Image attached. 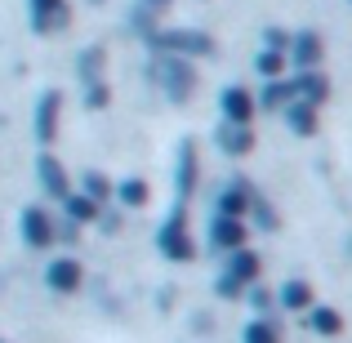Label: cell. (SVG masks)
Segmentation results:
<instances>
[{"mask_svg": "<svg viewBox=\"0 0 352 343\" xmlns=\"http://www.w3.org/2000/svg\"><path fill=\"white\" fill-rule=\"evenodd\" d=\"M147 45L161 54H170V58H206V54H214V36L197 32V27H156L152 36H147Z\"/></svg>", "mask_w": 352, "mask_h": 343, "instance_id": "obj_1", "label": "cell"}, {"mask_svg": "<svg viewBox=\"0 0 352 343\" xmlns=\"http://www.w3.org/2000/svg\"><path fill=\"white\" fill-rule=\"evenodd\" d=\"M156 80H161V89H165L170 103H188L192 89H197V67H192L188 58H170V54H161V58H156Z\"/></svg>", "mask_w": 352, "mask_h": 343, "instance_id": "obj_2", "label": "cell"}, {"mask_svg": "<svg viewBox=\"0 0 352 343\" xmlns=\"http://www.w3.org/2000/svg\"><path fill=\"white\" fill-rule=\"evenodd\" d=\"M161 254L174 258V263H188V258L197 254L192 232H188V210H183V206H174V214L165 219V228H161Z\"/></svg>", "mask_w": 352, "mask_h": 343, "instance_id": "obj_3", "label": "cell"}, {"mask_svg": "<svg viewBox=\"0 0 352 343\" xmlns=\"http://www.w3.org/2000/svg\"><path fill=\"white\" fill-rule=\"evenodd\" d=\"M258 272H263V263H258L254 250H232V263H228L223 281H219V294H223V299H236L245 285L258 281Z\"/></svg>", "mask_w": 352, "mask_h": 343, "instance_id": "obj_4", "label": "cell"}, {"mask_svg": "<svg viewBox=\"0 0 352 343\" xmlns=\"http://www.w3.org/2000/svg\"><path fill=\"white\" fill-rule=\"evenodd\" d=\"M321 58H326V41H321L317 32H299L290 36V49H285V63H290L294 71H317Z\"/></svg>", "mask_w": 352, "mask_h": 343, "instance_id": "obj_5", "label": "cell"}, {"mask_svg": "<svg viewBox=\"0 0 352 343\" xmlns=\"http://www.w3.org/2000/svg\"><path fill=\"white\" fill-rule=\"evenodd\" d=\"M27 9H32L36 36H54V32H63V27L72 23V5L67 0H27Z\"/></svg>", "mask_w": 352, "mask_h": 343, "instance_id": "obj_6", "label": "cell"}, {"mask_svg": "<svg viewBox=\"0 0 352 343\" xmlns=\"http://www.w3.org/2000/svg\"><path fill=\"white\" fill-rule=\"evenodd\" d=\"M18 228H23V241H27L32 250L54 245V219L45 214L41 206H27V210H23V223H18Z\"/></svg>", "mask_w": 352, "mask_h": 343, "instance_id": "obj_7", "label": "cell"}, {"mask_svg": "<svg viewBox=\"0 0 352 343\" xmlns=\"http://www.w3.org/2000/svg\"><path fill=\"white\" fill-rule=\"evenodd\" d=\"M294 85V103H308V107H321L330 98V80H326V71H299V76L290 80Z\"/></svg>", "mask_w": 352, "mask_h": 343, "instance_id": "obj_8", "label": "cell"}, {"mask_svg": "<svg viewBox=\"0 0 352 343\" xmlns=\"http://www.w3.org/2000/svg\"><path fill=\"white\" fill-rule=\"evenodd\" d=\"M219 103H223L228 125H250V120H254V112H258V107H254V94H250L245 85H228Z\"/></svg>", "mask_w": 352, "mask_h": 343, "instance_id": "obj_9", "label": "cell"}, {"mask_svg": "<svg viewBox=\"0 0 352 343\" xmlns=\"http://www.w3.org/2000/svg\"><path fill=\"white\" fill-rule=\"evenodd\" d=\"M58 120H63V94L50 89V94L41 98V107H36V138H41V143H54V138H58Z\"/></svg>", "mask_w": 352, "mask_h": 343, "instance_id": "obj_10", "label": "cell"}, {"mask_svg": "<svg viewBox=\"0 0 352 343\" xmlns=\"http://www.w3.org/2000/svg\"><path fill=\"white\" fill-rule=\"evenodd\" d=\"M36 174H41V183H45V192H50L54 201H63V197H72L67 192V170H63V161L58 156H50L45 152L41 161H36Z\"/></svg>", "mask_w": 352, "mask_h": 343, "instance_id": "obj_11", "label": "cell"}, {"mask_svg": "<svg viewBox=\"0 0 352 343\" xmlns=\"http://www.w3.org/2000/svg\"><path fill=\"white\" fill-rule=\"evenodd\" d=\"M250 206H254L250 188H245V183H232V188H228L223 197H219V219H241V223H245Z\"/></svg>", "mask_w": 352, "mask_h": 343, "instance_id": "obj_12", "label": "cell"}, {"mask_svg": "<svg viewBox=\"0 0 352 343\" xmlns=\"http://www.w3.org/2000/svg\"><path fill=\"white\" fill-rule=\"evenodd\" d=\"M80 263L76 258H54L50 267H45V281H50V290H76L80 285Z\"/></svg>", "mask_w": 352, "mask_h": 343, "instance_id": "obj_13", "label": "cell"}, {"mask_svg": "<svg viewBox=\"0 0 352 343\" xmlns=\"http://www.w3.org/2000/svg\"><path fill=\"white\" fill-rule=\"evenodd\" d=\"M210 241H214V250H245V223L241 219H214Z\"/></svg>", "mask_w": 352, "mask_h": 343, "instance_id": "obj_14", "label": "cell"}, {"mask_svg": "<svg viewBox=\"0 0 352 343\" xmlns=\"http://www.w3.org/2000/svg\"><path fill=\"white\" fill-rule=\"evenodd\" d=\"M219 147L228 156H245V152H254V134H250V125H223L219 129Z\"/></svg>", "mask_w": 352, "mask_h": 343, "instance_id": "obj_15", "label": "cell"}, {"mask_svg": "<svg viewBox=\"0 0 352 343\" xmlns=\"http://www.w3.org/2000/svg\"><path fill=\"white\" fill-rule=\"evenodd\" d=\"M294 103V85H290V80H267V85H263V94H258L254 98V107H267V112H276V107H290Z\"/></svg>", "mask_w": 352, "mask_h": 343, "instance_id": "obj_16", "label": "cell"}, {"mask_svg": "<svg viewBox=\"0 0 352 343\" xmlns=\"http://www.w3.org/2000/svg\"><path fill=\"white\" fill-rule=\"evenodd\" d=\"M285 125H290V134L312 138V134H317V107H308V103H290V107H285Z\"/></svg>", "mask_w": 352, "mask_h": 343, "instance_id": "obj_17", "label": "cell"}, {"mask_svg": "<svg viewBox=\"0 0 352 343\" xmlns=\"http://www.w3.org/2000/svg\"><path fill=\"white\" fill-rule=\"evenodd\" d=\"M192 188H197V147L183 143L179 147V197H192Z\"/></svg>", "mask_w": 352, "mask_h": 343, "instance_id": "obj_18", "label": "cell"}, {"mask_svg": "<svg viewBox=\"0 0 352 343\" xmlns=\"http://www.w3.org/2000/svg\"><path fill=\"white\" fill-rule=\"evenodd\" d=\"M281 308H290V312H308V308H312V285H308V281H285V290H281Z\"/></svg>", "mask_w": 352, "mask_h": 343, "instance_id": "obj_19", "label": "cell"}, {"mask_svg": "<svg viewBox=\"0 0 352 343\" xmlns=\"http://www.w3.org/2000/svg\"><path fill=\"white\" fill-rule=\"evenodd\" d=\"M116 197H120V206H125V210H143L152 192H147V183H143V179H125V183L116 188Z\"/></svg>", "mask_w": 352, "mask_h": 343, "instance_id": "obj_20", "label": "cell"}, {"mask_svg": "<svg viewBox=\"0 0 352 343\" xmlns=\"http://www.w3.org/2000/svg\"><path fill=\"white\" fill-rule=\"evenodd\" d=\"M103 63H107V49H103V45H89V49L80 54V76H85V85H94V80L103 76Z\"/></svg>", "mask_w": 352, "mask_h": 343, "instance_id": "obj_21", "label": "cell"}, {"mask_svg": "<svg viewBox=\"0 0 352 343\" xmlns=\"http://www.w3.org/2000/svg\"><path fill=\"white\" fill-rule=\"evenodd\" d=\"M308 321H312L317 335H339V330H344V317H339L335 308H308Z\"/></svg>", "mask_w": 352, "mask_h": 343, "instance_id": "obj_22", "label": "cell"}, {"mask_svg": "<svg viewBox=\"0 0 352 343\" xmlns=\"http://www.w3.org/2000/svg\"><path fill=\"white\" fill-rule=\"evenodd\" d=\"M63 210H67L72 223H89V219H98V206L89 197H63Z\"/></svg>", "mask_w": 352, "mask_h": 343, "instance_id": "obj_23", "label": "cell"}, {"mask_svg": "<svg viewBox=\"0 0 352 343\" xmlns=\"http://www.w3.org/2000/svg\"><path fill=\"white\" fill-rule=\"evenodd\" d=\"M80 197H89V201H94V206H98V210H103V201H107V197H112V183H107V179H103V174H98V170H94V174H85V192H80Z\"/></svg>", "mask_w": 352, "mask_h": 343, "instance_id": "obj_24", "label": "cell"}, {"mask_svg": "<svg viewBox=\"0 0 352 343\" xmlns=\"http://www.w3.org/2000/svg\"><path fill=\"white\" fill-rule=\"evenodd\" d=\"M254 67L263 71L267 80H281V71H285V54H276V49H263V54L254 58Z\"/></svg>", "mask_w": 352, "mask_h": 343, "instance_id": "obj_25", "label": "cell"}, {"mask_svg": "<svg viewBox=\"0 0 352 343\" xmlns=\"http://www.w3.org/2000/svg\"><path fill=\"white\" fill-rule=\"evenodd\" d=\"M245 343H281V330L272 321H250L245 326Z\"/></svg>", "mask_w": 352, "mask_h": 343, "instance_id": "obj_26", "label": "cell"}, {"mask_svg": "<svg viewBox=\"0 0 352 343\" xmlns=\"http://www.w3.org/2000/svg\"><path fill=\"white\" fill-rule=\"evenodd\" d=\"M85 107H89V112H98V107H107V85H103V80H94V85H85Z\"/></svg>", "mask_w": 352, "mask_h": 343, "instance_id": "obj_27", "label": "cell"}, {"mask_svg": "<svg viewBox=\"0 0 352 343\" xmlns=\"http://www.w3.org/2000/svg\"><path fill=\"white\" fill-rule=\"evenodd\" d=\"M263 41H267V49H276V54H285V49H290V32H281V27H267V32H263Z\"/></svg>", "mask_w": 352, "mask_h": 343, "instance_id": "obj_28", "label": "cell"}, {"mask_svg": "<svg viewBox=\"0 0 352 343\" xmlns=\"http://www.w3.org/2000/svg\"><path fill=\"white\" fill-rule=\"evenodd\" d=\"M138 5H143V9H152V14H161V9H170L174 0H138Z\"/></svg>", "mask_w": 352, "mask_h": 343, "instance_id": "obj_29", "label": "cell"}]
</instances>
